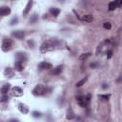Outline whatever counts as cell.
I'll list each match as a JSON object with an SVG mask.
<instances>
[{
	"label": "cell",
	"instance_id": "1",
	"mask_svg": "<svg viewBox=\"0 0 122 122\" xmlns=\"http://www.w3.org/2000/svg\"><path fill=\"white\" fill-rule=\"evenodd\" d=\"M56 45L57 42L56 40H47L45 41L41 46H40V53H49L52 52L53 50H55L56 48Z\"/></svg>",
	"mask_w": 122,
	"mask_h": 122
},
{
	"label": "cell",
	"instance_id": "2",
	"mask_svg": "<svg viewBox=\"0 0 122 122\" xmlns=\"http://www.w3.org/2000/svg\"><path fill=\"white\" fill-rule=\"evenodd\" d=\"M12 48V41L10 38H4L2 41V46H1V49L3 52H9L11 51Z\"/></svg>",
	"mask_w": 122,
	"mask_h": 122
},
{
	"label": "cell",
	"instance_id": "3",
	"mask_svg": "<svg viewBox=\"0 0 122 122\" xmlns=\"http://www.w3.org/2000/svg\"><path fill=\"white\" fill-rule=\"evenodd\" d=\"M46 91H47V89H46L44 86L42 85H37L34 87V89L33 90V95L34 96H40V95H43L46 94Z\"/></svg>",
	"mask_w": 122,
	"mask_h": 122
},
{
	"label": "cell",
	"instance_id": "4",
	"mask_svg": "<svg viewBox=\"0 0 122 122\" xmlns=\"http://www.w3.org/2000/svg\"><path fill=\"white\" fill-rule=\"evenodd\" d=\"M11 96L13 97H19V96H22L23 95V90L18 87V86H15L11 89Z\"/></svg>",
	"mask_w": 122,
	"mask_h": 122
},
{
	"label": "cell",
	"instance_id": "5",
	"mask_svg": "<svg viewBox=\"0 0 122 122\" xmlns=\"http://www.w3.org/2000/svg\"><path fill=\"white\" fill-rule=\"evenodd\" d=\"M11 35L14 38L22 40L25 37V33H24V30H13V32L11 33Z\"/></svg>",
	"mask_w": 122,
	"mask_h": 122
},
{
	"label": "cell",
	"instance_id": "6",
	"mask_svg": "<svg viewBox=\"0 0 122 122\" xmlns=\"http://www.w3.org/2000/svg\"><path fill=\"white\" fill-rule=\"evenodd\" d=\"M15 59H16V61H19V62H21V63L25 62V61L27 60L26 53H24V52H18L16 53V55H15Z\"/></svg>",
	"mask_w": 122,
	"mask_h": 122
},
{
	"label": "cell",
	"instance_id": "7",
	"mask_svg": "<svg viewBox=\"0 0 122 122\" xmlns=\"http://www.w3.org/2000/svg\"><path fill=\"white\" fill-rule=\"evenodd\" d=\"M52 68H53L52 64L46 62V61H43V62H41V63L38 64V69L39 70H50Z\"/></svg>",
	"mask_w": 122,
	"mask_h": 122
},
{
	"label": "cell",
	"instance_id": "8",
	"mask_svg": "<svg viewBox=\"0 0 122 122\" xmlns=\"http://www.w3.org/2000/svg\"><path fill=\"white\" fill-rule=\"evenodd\" d=\"M76 100H77V102H78V104L81 106V107H83V108H86V107L89 105L88 103H87V101H86V99H85V96H82V95H78V96H76Z\"/></svg>",
	"mask_w": 122,
	"mask_h": 122
},
{
	"label": "cell",
	"instance_id": "9",
	"mask_svg": "<svg viewBox=\"0 0 122 122\" xmlns=\"http://www.w3.org/2000/svg\"><path fill=\"white\" fill-rule=\"evenodd\" d=\"M11 13V8L10 7H7V6H3L0 9V14H1V16H7Z\"/></svg>",
	"mask_w": 122,
	"mask_h": 122
},
{
	"label": "cell",
	"instance_id": "10",
	"mask_svg": "<svg viewBox=\"0 0 122 122\" xmlns=\"http://www.w3.org/2000/svg\"><path fill=\"white\" fill-rule=\"evenodd\" d=\"M4 74H5L6 77L11 78V77L14 76V72H13V70L11 68H6L5 71H4Z\"/></svg>",
	"mask_w": 122,
	"mask_h": 122
},
{
	"label": "cell",
	"instance_id": "11",
	"mask_svg": "<svg viewBox=\"0 0 122 122\" xmlns=\"http://www.w3.org/2000/svg\"><path fill=\"white\" fill-rule=\"evenodd\" d=\"M18 109H19V111H20L23 114H27L29 113V107H28L27 105L23 104V103H20V104L18 105Z\"/></svg>",
	"mask_w": 122,
	"mask_h": 122
},
{
	"label": "cell",
	"instance_id": "12",
	"mask_svg": "<svg viewBox=\"0 0 122 122\" xmlns=\"http://www.w3.org/2000/svg\"><path fill=\"white\" fill-rule=\"evenodd\" d=\"M32 6H33V0H29L27 5H26V8L23 11V15H27L29 13V11H30V9H32Z\"/></svg>",
	"mask_w": 122,
	"mask_h": 122
},
{
	"label": "cell",
	"instance_id": "13",
	"mask_svg": "<svg viewBox=\"0 0 122 122\" xmlns=\"http://www.w3.org/2000/svg\"><path fill=\"white\" fill-rule=\"evenodd\" d=\"M50 13L53 15V16L57 17L58 15H59V13H60V10H59L58 8L53 7V8H51V9H50Z\"/></svg>",
	"mask_w": 122,
	"mask_h": 122
},
{
	"label": "cell",
	"instance_id": "14",
	"mask_svg": "<svg viewBox=\"0 0 122 122\" xmlns=\"http://www.w3.org/2000/svg\"><path fill=\"white\" fill-rule=\"evenodd\" d=\"M10 89H11V84H9V83L4 84L2 86V88H1V94L2 95H6L8 92L10 91Z\"/></svg>",
	"mask_w": 122,
	"mask_h": 122
},
{
	"label": "cell",
	"instance_id": "15",
	"mask_svg": "<svg viewBox=\"0 0 122 122\" xmlns=\"http://www.w3.org/2000/svg\"><path fill=\"white\" fill-rule=\"evenodd\" d=\"M66 118H67L68 120H72V119H73V118H74V113H73V111H72V108H69V109H68Z\"/></svg>",
	"mask_w": 122,
	"mask_h": 122
},
{
	"label": "cell",
	"instance_id": "16",
	"mask_svg": "<svg viewBox=\"0 0 122 122\" xmlns=\"http://www.w3.org/2000/svg\"><path fill=\"white\" fill-rule=\"evenodd\" d=\"M14 69L18 71V72H21L23 69H24V66H23V63L19 62V61H15L14 63Z\"/></svg>",
	"mask_w": 122,
	"mask_h": 122
},
{
	"label": "cell",
	"instance_id": "17",
	"mask_svg": "<svg viewBox=\"0 0 122 122\" xmlns=\"http://www.w3.org/2000/svg\"><path fill=\"white\" fill-rule=\"evenodd\" d=\"M63 71V66H57L56 68H54L53 70V74L54 75H57V74H60Z\"/></svg>",
	"mask_w": 122,
	"mask_h": 122
},
{
	"label": "cell",
	"instance_id": "18",
	"mask_svg": "<svg viewBox=\"0 0 122 122\" xmlns=\"http://www.w3.org/2000/svg\"><path fill=\"white\" fill-rule=\"evenodd\" d=\"M37 19H38V15H37L36 13H34L32 16H30L29 22H30V24H34V23L37 21Z\"/></svg>",
	"mask_w": 122,
	"mask_h": 122
},
{
	"label": "cell",
	"instance_id": "19",
	"mask_svg": "<svg viewBox=\"0 0 122 122\" xmlns=\"http://www.w3.org/2000/svg\"><path fill=\"white\" fill-rule=\"evenodd\" d=\"M93 19H94V17H93V15H92V14H86V15H84L83 18H82V20L86 21V22H92V21H93Z\"/></svg>",
	"mask_w": 122,
	"mask_h": 122
},
{
	"label": "cell",
	"instance_id": "20",
	"mask_svg": "<svg viewBox=\"0 0 122 122\" xmlns=\"http://www.w3.org/2000/svg\"><path fill=\"white\" fill-rule=\"evenodd\" d=\"M118 6V4L115 2V1H113V2H110V4H109V10L110 11H114V10H115V8Z\"/></svg>",
	"mask_w": 122,
	"mask_h": 122
},
{
	"label": "cell",
	"instance_id": "21",
	"mask_svg": "<svg viewBox=\"0 0 122 122\" xmlns=\"http://www.w3.org/2000/svg\"><path fill=\"white\" fill-rule=\"evenodd\" d=\"M87 80H88V76H86V77L82 78L80 81H78L77 83H76V87H81L83 84H85V83L87 82Z\"/></svg>",
	"mask_w": 122,
	"mask_h": 122
},
{
	"label": "cell",
	"instance_id": "22",
	"mask_svg": "<svg viewBox=\"0 0 122 122\" xmlns=\"http://www.w3.org/2000/svg\"><path fill=\"white\" fill-rule=\"evenodd\" d=\"M91 55V53H83V54H81L80 56H79V60H81V61H85L89 56Z\"/></svg>",
	"mask_w": 122,
	"mask_h": 122
},
{
	"label": "cell",
	"instance_id": "23",
	"mask_svg": "<svg viewBox=\"0 0 122 122\" xmlns=\"http://www.w3.org/2000/svg\"><path fill=\"white\" fill-rule=\"evenodd\" d=\"M17 22H18V17H17V16H14V17H12V19L10 21V25H11V26H13V25H15V24H17Z\"/></svg>",
	"mask_w": 122,
	"mask_h": 122
},
{
	"label": "cell",
	"instance_id": "24",
	"mask_svg": "<svg viewBox=\"0 0 122 122\" xmlns=\"http://www.w3.org/2000/svg\"><path fill=\"white\" fill-rule=\"evenodd\" d=\"M103 28L106 29V30H110V29L112 28V25H111L110 22H105V23L103 24Z\"/></svg>",
	"mask_w": 122,
	"mask_h": 122
},
{
	"label": "cell",
	"instance_id": "25",
	"mask_svg": "<svg viewBox=\"0 0 122 122\" xmlns=\"http://www.w3.org/2000/svg\"><path fill=\"white\" fill-rule=\"evenodd\" d=\"M110 95H99V98H101V99H103V100H108L109 98H110Z\"/></svg>",
	"mask_w": 122,
	"mask_h": 122
},
{
	"label": "cell",
	"instance_id": "26",
	"mask_svg": "<svg viewBox=\"0 0 122 122\" xmlns=\"http://www.w3.org/2000/svg\"><path fill=\"white\" fill-rule=\"evenodd\" d=\"M33 116L35 117V118H37V117H40V116H41V114H40L39 112H37V111H34V112H33Z\"/></svg>",
	"mask_w": 122,
	"mask_h": 122
},
{
	"label": "cell",
	"instance_id": "27",
	"mask_svg": "<svg viewBox=\"0 0 122 122\" xmlns=\"http://www.w3.org/2000/svg\"><path fill=\"white\" fill-rule=\"evenodd\" d=\"M102 44H100L99 46H98V48H97V50H96V55H98L99 53H100V52H101V50H102Z\"/></svg>",
	"mask_w": 122,
	"mask_h": 122
},
{
	"label": "cell",
	"instance_id": "28",
	"mask_svg": "<svg viewBox=\"0 0 122 122\" xmlns=\"http://www.w3.org/2000/svg\"><path fill=\"white\" fill-rule=\"evenodd\" d=\"M8 99H9V97H8V95H2V97H1V101H2V102L7 101Z\"/></svg>",
	"mask_w": 122,
	"mask_h": 122
},
{
	"label": "cell",
	"instance_id": "29",
	"mask_svg": "<svg viewBox=\"0 0 122 122\" xmlns=\"http://www.w3.org/2000/svg\"><path fill=\"white\" fill-rule=\"evenodd\" d=\"M91 98H92V95H91L90 94H89V95H87V96H85V99H86V101H87V103H88V104L90 103Z\"/></svg>",
	"mask_w": 122,
	"mask_h": 122
},
{
	"label": "cell",
	"instance_id": "30",
	"mask_svg": "<svg viewBox=\"0 0 122 122\" xmlns=\"http://www.w3.org/2000/svg\"><path fill=\"white\" fill-rule=\"evenodd\" d=\"M112 55H113V51L111 50V51H109V52H108V55H107V57H108V58H111V57H112Z\"/></svg>",
	"mask_w": 122,
	"mask_h": 122
},
{
	"label": "cell",
	"instance_id": "31",
	"mask_svg": "<svg viewBox=\"0 0 122 122\" xmlns=\"http://www.w3.org/2000/svg\"><path fill=\"white\" fill-rule=\"evenodd\" d=\"M96 66H97L96 63H92V64H91V68H95Z\"/></svg>",
	"mask_w": 122,
	"mask_h": 122
},
{
	"label": "cell",
	"instance_id": "32",
	"mask_svg": "<svg viewBox=\"0 0 122 122\" xmlns=\"http://www.w3.org/2000/svg\"><path fill=\"white\" fill-rule=\"evenodd\" d=\"M102 88H103V89H106V88H108V85H107V84H105V83H104V84L102 85Z\"/></svg>",
	"mask_w": 122,
	"mask_h": 122
},
{
	"label": "cell",
	"instance_id": "33",
	"mask_svg": "<svg viewBox=\"0 0 122 122\" xmlns=\"http://www.w3.org/2000/svg\"><path fill=\"white\" fill-rule=\"evenodd\" d=\"M57 2H59V3H64L65 2V0H56Z\"/></svg>",
	"mask_w": 122,
	"mask_h": 122
},
{
	"label": "cell",
	"instance_id": "34",
	"mask_svg": "<svg viewBox=\"0 0 122 122\" xmlns=\"http://www.w3.org/2000/svg\"><path fill=\"white\" fill-rule=\"evenodd\" d=\"M118 5H119V6H121V5H122V0H119V2H118Z\"/></svg>",
	"mask_w": 122,
	"mask_h": 122
}]
</instances>
